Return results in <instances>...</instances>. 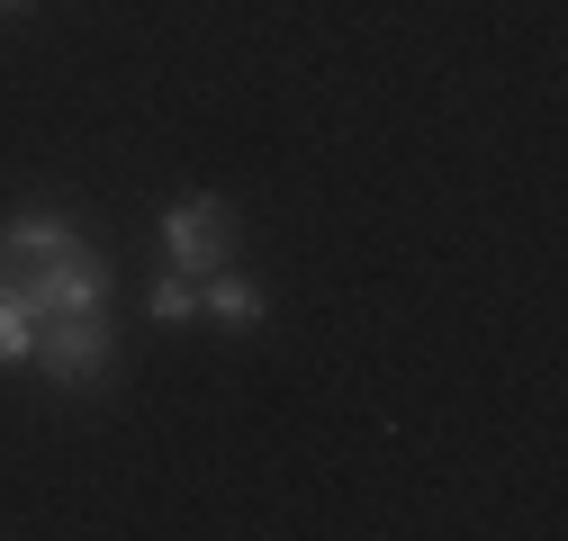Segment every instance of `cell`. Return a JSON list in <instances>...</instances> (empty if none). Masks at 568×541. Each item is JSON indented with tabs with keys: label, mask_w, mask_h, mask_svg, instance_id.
<instances>
[{
	"label": "cell",
	"mask_w": 568,
	"mask_h": 541,
	"mask_svg": "<svg viewBox=\"0 0 568 541\" xmlns=\"http://www.w3.org/2000/svg\"><path fill=\"white\" fill-rule=\"evenodd\" d=\"M10 280H19V298L37 316H91V307H109V262L82 235L54 244V253H37V262H10Z\"/></svg>",
	"instance_id": "1"
},
{
	"label": "cell",
	"mask_w": 568,
	"mask_h": 541,
	"mask_svg": "<svg viewBox=\"0 0 568 541\" xmlns=\"http://www.w3.org/2000/svg\"><path fill=\"white\" fill-rule=\"evenodd\" d=\"M54 388H100L109 379V361H118V334H109V316L91 307V316H37V353H28Z\"/></svg>",
	"instance_id": "2"
},
{
	"label": "cell",
	"mask_w": 568,
	"mask_h": 541,
	"mask_svg": "<svg viewBox=\"0 0 568 541\" xmlns=\"http://www.w3.org/2000/svg\"><path fill=\"white\" fill-rule=\"evenodd\" d=\"M154 235H163L172 270H190V280H199V270H217V262H235V208H226L217 190H190V198H172Z\"/></svg>",
	"instance_id": "3"
},
{
	"label": "cell",
	"mask_w": 568,
	"mask_h": 541,
	"mask_svg": "<svg viewBox=\"0 0 568 541\" xmlns=\"http://www.w3.org/2000/svg\"><path fill=\"white\" fill-rule=\"evenodd\" d=\"M199 316H217L226 334H253L271 316V298H262V280H244L235 262H217V270H199Z\"/></svg>",
	"instance_id": "4"
},
{
	"label": "cell",
	"mask_w": 568,
	"mask_h": 541,
	"mask_svg": "<svg viewBox=\"0 0 568 541\" xmlns=\"http://www.w3.org/2000/svg\"><path fill=\"white\" fill-rule=\"evenodd\" d=\"M54 244H73V217L63 208H19V217H0V262H37Z\"/></svg>",
	"instance_id": "5"
},
{
	"label": "cell",
	"mask_w": 568,
	"mask_h": 541,
	"mask_svg": "<svg viewBox=\"0 0 568 541\" xmlns=\"http://www.w3.org/2000/svg\"><path fill=\"white\" fill-rule=\"evenodd\" d=\"M37 353V307L19 298V280H10V262H0V370H19Z\"/></svg>",
	"instance_id": "6"
},
{
	"label": "cell",
	"mask_w": 568,
	"mask_h": 541,
	"mask_svg": "<svg viewBox=\"0 0 568 541\" xmlns=\"http://www.w3.org/2000/svg\"><path fill=\"white\" fill-rule=\"evenodd\" d=\"M199 316V280H190V270H163V280H154V325H190Z\"/></svg>",
	"instance_id": "7"
},
{
	"label": "cell",
	"mask_w": 568,
	"mask_h": 541,
	"mask_svg": "<svg viewBox=\"0 0 568 541\" xmlns=\"http://www.w3.org/2000/svg\"><path fill=\"white\" fill-rule=\"evenodd\" d=\"M0 10H28V0H0Z\"/></svg>",
	"instance_id": "8"
}]
</instances>
